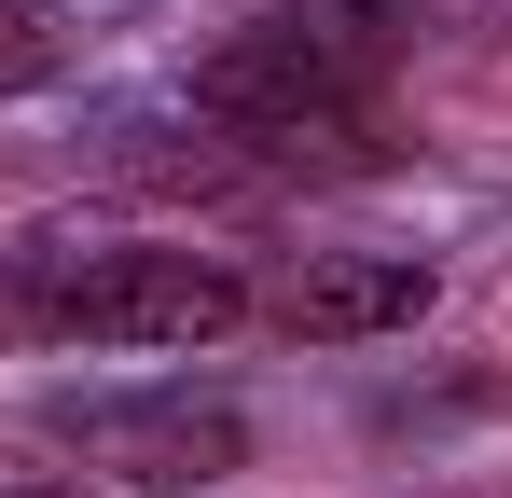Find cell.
<instances>
[{"mask_svg": "<svg viewBox=\"0 0 512 498\" xmlns=\"http://www.w3.org/2000/svg\"><path fill=\"white\" fill-rule=\"evenodd\" d=\"M250 263L194 236H28L0 249V346H222Z\"/></svg>", "mask_w": 512, "mask_h": 498, "instance_id": "6da1fadb", "label": "cell"}, {"mask_svg": "<svg viewBox=\"0 0 512 498\" xmlns=\"http://www.w3.org/2000/svg\"><path fill=\"white\" fill-rule=\"evenodd\" d=\"M388 0H277L222 56H194V111L263 166H305L319 139H374L388 111Z\"/></svg>", "mask_w": 512, "mask_h": 498, "instance_id": "7a4b0ae2", "label": "cell"}, {"mask_svg": "<svg viewBox=\"0 0 512 498\" xmlns=\"http://www.w3.org/2000/svg\"><path fill=\"white\" fill-rule=\"evenodd\" d=\"M56 443L84 471H111V485H153V498H194L222 471H250V415L222 388H194V374H167V388H70Z\"/></svg>", "mask_w": 512, "mask_h": 498, "instance_id": "3957f363", "label": "cell"}, {"mask_svg": "<svg viewBox=\"0 0 512 498\" xmlns=\"http://www.w3.org/2000/svg\"><path fill=\"white\" fill-rule=\"evenodd\" d=\"M429 291L443 277L416 249H305L277 291H250V319H277L291 346H374V332H416Z\"/></svg>", "mask_w": 512, "mask_h": 498, "instance_id": "277c9868", "label": "cell"}, {"mask_svg": "<svg viewBox=\"0 0 512 498\" xmlns=\"http://www.w3.org/2000/svg\"><path fill=\"white\" fill-rule=\"evenodd\" d=\"M0 498H97L84 471H56L42 443H0Z\"/></svg>", "mask_w": 512, "mask_h": 498, "instance_id": "5b68a950", "label": "cell"}, {"mask_svg": "<svg viewBox=\"0 0 512 498\" xmlns=\"http://www.w3.org/2000/svg\"><path fill=\"white\" fill-rule=\"evenodd\" d=\"M42 70H56V28H42V14H0V97L42 83Z\"/></svg>", "mask_w": 512, "mask_h": 498, "instance_id": "8992f818", "label": "cell"}, {"mask_svg": "<svg viewBox=\"0 0 512 498\" xmlns=\"http://www.w3.org/2000/svg\"><path fill=\"white\" fill-rule=\"evenodd\" d=\"M0 14H42V0H0Z\"/></svg>", "mask_w": 512, "mask_h": 498, "instance_id": "52a82bcc", "label": "cell"}]
</instances>
